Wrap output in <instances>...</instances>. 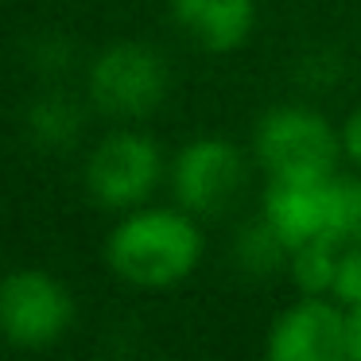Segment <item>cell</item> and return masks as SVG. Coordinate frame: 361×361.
I'll return each instance as SVG.
<instances>
[{
  "label": "cell",
  "mask_w": 361,
  "mask_h": 361,
  "mask_svg": "<svg viewBox=\"0 0 361 361\" xmlns=\"http://www.w3.org/2000/svg\"><path fill=\"white\" fill-rule=\"evenodd\" d=\"M109 268L136 288H171L187 280L202 260V233L195 214L179 210H133L105 241Z\"/></svg>",
  "instance_id": "1"
},
{
  "label": "cell",
  "mask_w": 361,
  "mask_h": 361,
  "mask_svg": "<svg viewBox=\"0 0 361 361\" xmlns=\"http://www.w3.org/2000/svg\"><path fill=\"white\" fill-rule=\"evenodd\" d=\"M342 140L326 117L303 105H276L257 125V156L272 179H326Z\"/></svg>",
  "instance_id": "2"
},
{
  "label": "cell",
  "mask_w": 361,
  "mask_h": 361,
  "mask_svg": "<svg viewBox=\"0 0 361 361\" xmlns=\"http://www.w3.org/2000/svg\"><path fill=\"white\" fill-rule=\"evenodd\" d=\"M167 59L156 47L121 39L90 66V102L109 117H148L167 97Z\"/></svg>",
  "instance_id": "3"
},
{
  "label": "cell",
  "mask_w": 361,
  "mask_h": 361,
  "mask_svg": "<svg viewBox=\"0 0 361 361\" xmlns=\"http://www.w3.org/2000/svg\"><path fill=\"white\" fill-rule=\"evenodd\" d=\"M74 322V295L39 268L0 276V338L16 350H43Z\"/></svg>",
  "instance_id": "4"
},
{
  "label": "cell",
  "mask_w": 361,
  "mask_h": 361,
  "mask_svg": "<svg viewBox=\"0 0 361 361\" xmlns=\"http://www.w3.org/2000/svg\"><path fill=\"white\" fill-rule=\"evenodd\" d=\"M164 156L144 133H113L94 148L86 164V187L105 210H136L159 187Z\"/></svg>",
  "instance_id": "5"
},
{
  "label": "cell",
  "mask_w": 361,
  "mask_h": 361,
  "mask_svg": "<svg viewBox=\"0 0 361 361\" xmlns=\"http://www.w3.org/2000/svg\"><path fill=\"white\" fill-rule=\"evenodd\" d=\"M171 187L175 198L187 214L195 218H210L221 214L245 187V159L229 140L218 136H202L190 140L187 148L175 156L171 167Z\"/></svg>",
  "instance_id": "6"
},
{
  "label": "cell",
  "mask_w": 361,
  "mask_h": 361,
  "mask_svg": "<svg viewBox=\"0 0 361 361\" xmlns=\"http://www.w3.org/2000/svg\"><path fill=\"white\" fill-rule=\"evenodd\" d=\"M268 361H350V314L322 295H303L276 314L264 345Z\"/></svg>",
  "instance_id": "7"
},
{
  "label": "cell",
  "mask_w": 361,
  "mask_h": 361,
  "mask_svg": "<svg viewBox=\"0 0 361 361\" xmlns=\"http://www.w3.org/2000/svg\"><path fill=\"white\" fill-rule=\"evenodd\" d=\"M264 218L291 249L334 241V179H272L264 190Z\"/></svg>",
  "instance_id": "8"
},
{
  "label": "cell",
  "mask_w": 361,
  "mask_h": 361,
  "mask_svg": "<svg viewBox=\"0 0 361 361\" xmlns=\"http://www.w3.org/2000/svg\"><path fill=\"white\" fill-rule=\"evenodd\" d=\"M171 12L183 32L214 55L237 51L257 24V0H171Z\"/></svg>",
  "instance_id": "9"
},
{
  "label": "cell",
  "mask_w": 361,
  "mask_h": 361,
  "mask_svg": "<svg viewBox=\"0 0 361 361\" xmlns=\"http://www.w3.org/2000/svg\"><path fill=\"white\" fill-rule=\"evenodd\" d=\"M82 125H86V109L63 90H47L24 109V128L27 140L43 152H66L78 144Z\"/></svg>",
  "instance_id": "10"
},
{
  "label": "cell",
  "mask_w": 361,
  "mask_h": 361,
  "mask_svg": "<svg viewBox=\"0 0 361 361\" xmlns=\"http://www.w3.org/2000/svg\"><path fill=\"white\" fill-rule=\"evenodd\" d=\"M233 260H237V268L249 272V276H272V272H280V268H288L291 245L276 233V226L268 218L245 221L233 237Z\"/></svg>",
  "instance_id": "11"
},
{
  "label": "cell",
  "mask_w": 361,
  "mask_h": 361,
  "mask_svg": "<svg viewBox=\"0 0 361 361\" xmlns=\"http://www.w3.org/2000/svg\"><path fill=\"white\" fill-rule=\"evenodd\" d=\"M338 257H342V245L334 241H307L299 249H291V280L303 295H326L334 291V272H338Z\"/></svg>",
  "instance_id": "12"
},
{
  "label": "cell",
  "mask_w": 361,
  "mask_h": 361,
  "mask_svg": "<svg viewBox=\"0 0 361 361\" xmlns=\"http://www.w3.org/2000/svg\"><path fill=\"white\" fill-rule=\"evenodd\" d=\"M334 241L361 245V179H334Z\"/></svg>",
  "instance_id": "13"
},
{
  "label": "cell",
  "mask_w": 361,
  "mask_h": 361,
  "mask_svg": "<svg viewBox=\"0 0 361 361\" xmlns=\"http://www.w3.org/2000/svg\"><path fill=\"white\" fill-rule=\"evenodd\" d=\"M27 59L39 74H66L74 66V43L66 35H35L32 47H27Z\"/></svg>",
  "instance_id": "14"
},
{
  "label": "cell",
  "mask_w": 361,
  "mask_h": 361,
  "mask_svg": "<svg viewBox=\"0 0 361 361\" xmlns=\"http://www.w3.org/2000/svg\"><path fill=\"white\" fill-rule=\"evenodd\" d=\"M330 295L342 307H361V245H342L334 272V291Z\"/></svg>",
  "instance_id": "15"
},
{
  "label": "cell",
  "mask_w": 361,
  "mask_h": 361,
  "mask_svg": "<svg viewBox=\"0 0 361 361\" xmlns=\"http://www.w3.org/2000/svg\"><path fill=\"white\" fill-rule=\"evenodd\" d=\"M342 148L350 152V159H357V164H361V109L353 113L350 121H345V128H342Z\"/></svg>",
  "instance_id": "16"
},
{
  "label": "cell",
  "mask_w": 361,
  "mask_h": 361,
  "mask_svg": "<svg viewBox=\"0 0 361 361\" xmlns=\"http://www.w3.org/2000/svg\"><path fill=\"white\" fill-rule=\"evenodd\" d=\"M350 361H361V307H350Z\"/></svg>",
  "instance_id": "17"
}]
</instances>
